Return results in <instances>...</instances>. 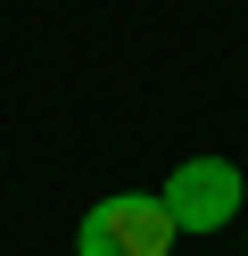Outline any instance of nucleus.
<instances>
[{"mask_svg":"<svg viewBox=\"0 0 248 256\" xmlns=\"http://www.w3.org/2000/svg\"><path fill=\"white\" fill-rule=\"evenodd\" d=\"M174 240H182V223L165 206V190H116V198H99L83 215L75 248L83 256H165Z\"/></svg>","mask_w":248,"mask_h":256,"instance_id":"1","label":"nucleus"},{"mask_svg":"<svg viewBox=\"0 0 248 256\" xmlns=\"http://www.w3.org/2000/svg\"><path fill=\"white\" fill-rule=\"evenodd\" d=\"M240 198H248V182H240L231 157H182V166L165 174V206H174L182 232H223V223L240 215Z\"/></svg>","mask_w":248,"mask_h":256,"instance_id":"2","label":"nucleus"}]
</instances>
